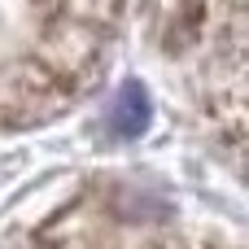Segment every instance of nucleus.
<instances>
[{
    "label": "nucleus",
    "instance_id": "nucleus-1",
    "mask_svg": "<svg viewBox=\"0 0 249 249\" xmlns=\"http://www.w3.org/2000/svg\"><path fill=\"white\" fill-rule=\"evenodd\" d=\"M149 118H153V105H149V92L140 79H127L114 96V109H109V131L123 136V140H136L149 131Z\"/></svg>",
    "mask_w": 249,
    "mask_h": 249
}]
</instances>
